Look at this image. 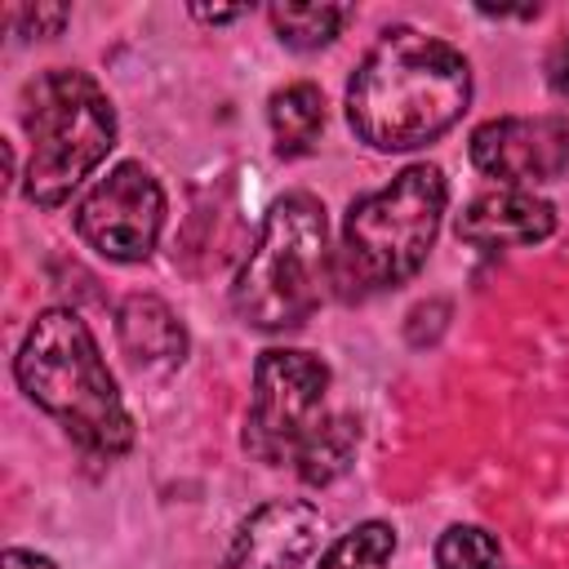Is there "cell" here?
Here are the masks:
<instances>
[{"label": "cell", "mask_w": 569, "mask_h": 569, "mask_svg": "<svg viewBox=\"0 0 569 569\" xmlns=\"http://www.w3.org/2000/svg\"><path fill=\"white\" fill-rule=\"evenodd\" d=\"M356 440H360L356 422L342 418V413H329V418L307 436V445L298 449V458H293L298 476H302L307 485H329L333 476L347 471V462H351V453H356Z\"/></svg>", "instance_id": "4fadbf2b"}, {"label": "cell", "mask_w": 569, "mask_h": 569, "mask_svg": "<svg viewBox=\"0 0 569 569\" xmlns=\"http://www.w3.org/2000/svg\"><path fill=\"white\" fill-rule=\"evenodd\" d=\"M191 13H196L200 22H236V18H244L249 9H204V4H191Z\"/></svg>", "instance_id": "ffe728a7"}, {"label": "cell", "mask_w": 569, "mask_h": 569, "mask_svg": "<svg viewBox=\"0 0 569 569\" xmlns=\"http://www.w3.org/2000/svg\"><path fill=\"white\" fill-rule=\"evenodd\" d=\"M325 520L311 502L271 498L240 529L222 569H302L320 547Z\"/></svg>", "instance_id": "9c48e42d"}, {"label": "cell", "mask_w": 569, "mask_h": 569, "mask_svg": "<svg viewBox=\"0 0 569 569\" xmlns=\"http://www.w3.org/2000/svg\"><path fill=\"white\" fill-rule=\"evenodd\" d=\"M22 129L31 160L22 191L31 204H62L116 147V111L93 76L53 67L22 89Z\"/></svg>", "instance_id": "5b68a950"}, {"label": "cell", "mask_w": 569, "mask_h": 569, "mask_svg": "<svg viewBox=\"0 0 569 569\" xmlns=\"http://www.w3.org/2000/svg\"><path fill=\"white\" fill-rule=\"evenodd\" d=\"M329 365L298 347H271L253 365V396L244 413V449L267 462L284 467L298 458L307 436L329 418L325 413Z\"/></svg>", "instance_id": "8992f818"}, {"label": "cell", "mask_w": 569, "mask_h": 569, "mask_svg": "<svg viewBox=\"0 0 569 569\" xmlns=\"http://www.w3.org/2000/svg\"><path fill=\"white\" fill-rule=\"evenodd\" d=\"M391 556L396 529L382 520H365L320 556V569H391Z\"/></svg>", "instance_id": "9a60e30c"}, {"label": "cell", "mask_w": 569, "mask_h": 569, "mask_svg": "<svg viewBox=\"0 0 569 569\" xmlns=\"http://www.w3.org/2000/svg\"><path fill=\"white\" fill-rule=\"evenodd\" d=\"M164 227V191L151 169L124 160L107 178H98L76 204L80 240L111 262H142Z\"/></svg>", "instance_id": "52a82bcc"}, {"label": "cell", "mask_w": 569, "mask_h": 569, "mask_svg": "<svg viewBox=\"0 0 569 569\" xmlns=\"http://www.w3.org/2000/svg\"><path fill=\"white\" fill-rule=\"evenodd\" d=\"M556 231V209L551 200L525 191V187H498L476 196L462 218L458 236L476 249H507V244H538Z\"/></svg>", "instance_id": "30bf717a"}, {"label": "cell", "mask_w": 569, "mask_h": 569, "mask_svg": "<svg viewBox=\"0 0 569 569\" xmlns=\"http://www.w3.org/2000/svg\"><path fill=\"white\" fill-rule=\"evenodd\" d=\"M18 22L27 36H58V27L67 22L62 4H36V9H18Z\"/></svg>", "instance_id": "e0dca14e"}, {"label": "cell", "mask_w": 569, "mask_h": 569, "mask_svg": "<svg viewBox=\"0 0 569 569\" xmlns=\"http://www.w3.org/2000/svg\"><path fill=\"white\" fill-rule=\"evenodd\" d=\"M333 284V249H329V218L325 204L307 191L280 196L240 262L231 284L236 316L262 333L298 329Z\"/></svg>", "instance_id": "277c9868"}, {"label": "cell", "mask_w": 569, "mask_h": 569, "mask_svg": "<svg viewBox=\"0 0 569 569\" xmlns=\"http://www.w3.org/2000/svg\"><path fill=\"white\" fill-rule=\"evenodd\" d=\"M498 538L480 525H449L436 542V569H498Z\"/></svg>", "instance_id": "2e32d148"}, {"label": "cell", "mask_w": 569, "mask_h": 569, "mask_svg": "<svg viewBox=\"0 0 569 569\" xmlns=\"http://www.w3.org/2000/svg\"><path fill=\"white\" fill-rule=\"evenodd\" d=\"M120 347L142 369H173L187 356V329L160 298H129L116 316Z\"/></svg>", "instance_id": "8fae6325"}, {"label": "cell", "mask_w": 569, "mask_h": 569, "mask_svg": "<svg viewBox=\"0 0 569 569\" xmlns=\"http://www.w3.org/2000/svg\"><path fill=\"white\" fill-rule=\"evenodd\" d=\"M547 84H551L560 98H569V36L556 40L551 53H547Z\"/></svg>", "instance_id": "ac0fdd59"}, {"label": "cell", "mask_w": 569, "mask_h": 569, "mask_svg": "<svg viewBox=\"0 0 569 569\" xmlns=\"http://www.w3.org/2000/svg\"><path fill=\"white\" fill-rule=\"evenodd\" d=\"M0 569H58V565L44 560V556H36V551H18V547H9V551L0 556Z\"/></svg>", "instance_id": "d6986e66"}, {"label": "cell", "mask_w": 569, "mask_h": 569, "mask_svg": "<svg viewBox=\"0 0 569 569\" xmlns=\"http://www.w3.org/2000/svg\"><path fill=\"white\" fill-rule=\"evenodd\" d=\"M471 160L502 187L533 191L569 169V124L560 116H498L471 133Z\"/></svg>", "instance_id": "ba28073f"}, {"label": "cell", "mask_w": 569, "mask_h": 569, "mask_svg": "<svg viewBox=\"0 0 569 569\" xmlns=\"http://www.w3.org/2000/svg\"><path fill=\"white\" fill-rule=\"evenodd\" d=\"M445 173L436 164H409L387 187L351 200L333 249V284L342 298H369L405 284L436 244L445 218Z\"/></svg>", "instance_id": "3957f363"}, {"label": "cell", "mask_w": 569, "mask_h": 569, "mask_svg": "<svg viewBox=\"0 0 569 569\" xmlns=\"http://www.w3.org/2000/svg\"><path fill=\"white\" fill-rule=\"evenodd\" d=\"M267 120H271V133H276V151L280 156H302V151H311V142L325 129V98L307 80L284 84V89L271 93Z\"/></svg>", "instance_id": "7c38bea8"}, {"label": "cell", "mask_w": 569, "mask_h": 569, "mask_svg": "<svg viewBox=\"0 0 569 569\" xmlns=\"http://www.w3.org/2000/svg\"><path fill=\"white\" fill-rule=\"evenodd\" d=\"M347 13H351V9H342V4H271V9H267V18H271L280 44L302 49V53L329 44V40L338 36V27L347 22Z\"/></svg>", "instance_id": "5bb4252c"}, {"label": "cell", "mask_w": 569, "mask_h": 569, "mask_svg": "<svg viewBox=\"0 0 569 569\" xmlns=\"http://www.w3.org/2000/svg\"><path fill=\"white\" fill-rule=\"evenodd\" d=\"M13 373L27 400L58 418L67 436L89 453L111 458L133 445V418L116 391V378L89 325L71 307H49L36 316L18 347Z\"/></svg>", "instance_id": "7a4b0ae2"}, {"label": "cell", "mask_w": 569, "mask_h": 569, "mask_svg": "<svg viewBox=\"0 0 569 569\" xmlns=\"http://www.w3.org/2000/svg\"><path fill=\"white\" fill-rule=\"evenodd\" d=\"M471 102L467 58L418 27H391L347 84V124L373 151H413L462 120Z\"/></svg>", "instance_id": "6da1fadb"}]
</instances>
